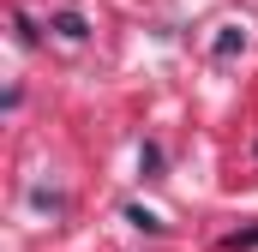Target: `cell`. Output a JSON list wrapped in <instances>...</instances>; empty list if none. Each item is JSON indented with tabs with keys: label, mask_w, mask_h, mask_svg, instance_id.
<instances>
[{
	"label": "cell",
	"mask_w": 258,
	"mask_h": 252,
	"mask_svg": "<svg viewBox=\"0 0 258 252\" xmlns=\"http://www.w3.org/2000/svg\"><path fill=\"white\" fill-rule=\"evenodd\" d=\"M54 24H60V36H84V18H78V12H60Z\"/></svg>",
	"instance_id": "6da1fadb"
},
{
	"label": "cell",
	"mask_w": 258,
	"mask_h": 252,
	"mask_svg": "<svg viewBox=\"0 0 258 252\" xmlns=\"http://www.w3.org/2000/svg\"><path fill=\"white\" fill-rule=\"evenodd\" d=\"M222 246H228V252H246V246H258V228H246V234H228Z\"/></svg>",
	"instance_id": "7a4b0ae2"
}]
</instances>
